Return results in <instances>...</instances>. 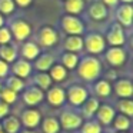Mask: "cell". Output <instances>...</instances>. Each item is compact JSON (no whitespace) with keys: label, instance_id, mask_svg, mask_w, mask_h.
Returning <instances> with one entry per match:
<instances>
[{"label":"cell","instance_id":"obj_1","mask_svg":"<svg viewBox=\"0 0 133 133\" xmlns=\"http://www.w3.org/2000/svg\"><path fill=\"white\" fill-rule=\"evenodd\" d=\"M79 76L86 82H95L102 73V63L95 56H86L79 62Z\"/></svg>","mask_w":133,"mask_h":133},{"label":"cell","instance_id":"obj_2","mask_svg":"<svg viewBox=\"0 0 133 133\" xmlns=\"http://www.w3.org/2000/svg\"><path fill=\"white\" fill-rule=\"evenodd\" d=\"M62 29L69 36H82L84 33V24L77 16L64 15L62 17Z\"/></svg>","mask_w":133,"mask_h":133},{"label":"cell","instance_id":"obj_3","mask_svg":"<svg viewBox=\"0 0 133 133\" xmlns=\"http://www.w3.org/2000/svg\"><path fill=\"white\" fill-rule=\"evenodd\" d=\"M83 47L90 55H99L106 49V40L99 33H89L86 39H83Z\"/></svg>","mask_w":133,"mask_h":133},{"label":"cell","instance_id":"obj_4","mask_svg":"<svg viewBox=\"0 0 133 133\" xmlns=\"http://www.w3.org/2000/svg\"><path fill=\"white\" fill-rule=\"evenodd\" d=\"M87 97H89V92L82 84H72L66 90V99L73 106H82Z\"/></svg>","mask_w":133,"mask_h":133},{"label":"cell","instance_id":"obj_5","mask_svg":"<svg viewBox=\"0 0 133 133\" xmlns=\"http://www.w3.org/2000/svg\"><path fill=\"white\" fill-rule=\"evenodd\" d=\"M104 40H106V43L110 44V47H122L124 44V42H126L123 27L119 23H113L112 26H110Z\"/></svg>","mask_w":133,"mask_h":133},{"label":"cell","instance_id":"obj_6","mask_svg":"<svg viewBox=\"0 0 133 133\" xmlns=\"http://www.w3.org/2000/svg\"><path fill=\"white\" fill-rule=\"evenodd\" d=\"M59 123H60V127H63L66 130H75L83 124V117L80 115H77L76 112L66 110V112L62 113Z\"/></svg>","mask_w":133,"mask_h":133},{"label":"cell","instance_id":"obj_7","mask_svg":"<svg viewBox=\"0 0 133 133\" xmlns=\"http://www.w3.org/2000/svg\"><path fill=\"white\" fill-rule=\"evenodd\" d=\"M10 32H12V36L16 37V40L23 42V40H26V39L30 36V33H32V27H30V24L27 23V22L19 19V20H15L12 23V26H10Z\"/></svg>","mask_w":133,"mask_h":133},{"label":"cell","instance_id":"obj_8","mask_svg":"<svg viewBox=\"0 0 133 133\" xmlns=\"http://www.w3.org/2000/svg\"><path fill=\"white\" fill-rule=\"evenodd\" d=\"M126 50L123 47H110L106 52V60L110 66L113 67H119L123 66L126 62Z\"/></svg>","mask_w":133,"mask_h":133},{"label":"cell","instance_id":"obj_9","mask_svg":"<svg viewBox=\"0 0 133 133\" xmlns=\"http://www.w3.org/2000/svg\"><path fill=\"white\" fill-rule=\"evenodd\" d=\"M42 122V113L39 112L37 109H26L23 113H22V122L20 123L23 124L24 127L27 129H35Z\"/></svg>","mask_w":133,"mask_h":133},{"label":"cell","instance_id":"obj_10","mask_svg":"<svg viewBox=\"0 0 133 133\" xmlns=\"http://www.w3.org/2000/svg\"><path fill=\"white\" fill-rule=\"evenodd\" d=\"M96 117H97V123L103 124V126H109V124H112L113 119H115L116 116V110L115 107H112L110 104H100L97 109V112H96Z\"/></svg>","mask_w":133,"mask_h":133},{"label":"cell","instance_id":"obj_11","mask_svg":"<svg viewBox=\"0 0 133 133\" xmlns=\"http://www.w3.org/2000/svg\"><path fill=\"white\" fill-rule=\"evenodd\" d=\"M59 40V35L53 27L50 26H43L40 29V33H39V42L43 47H52L57 43Z\"/></svg>","mask_w":133,"mask_h":133},{"label":"cell","instance_id":"obj_12","mask_svg":"<svg viewBox=\"0 0 133 133\" xmlns=\"http://www.w3.org/2000/svg\"><path fill=\"white\" fill-rule=\"evenodd\" d=\"M46 99L49 102V104H52L55 107H59L66 102V90L59 86L50 87L46 93Z\"/></svg>","mask_w":133,"mask_h":133},{"label":"cell","instance_id":"obj_13","mask_svg":"<svg viewBox=\"0 0 133 133\" xmlns=\"http://www.w3.org/2000/svg\"><path fill=\"white\" fill-rule=\"evenodd\" d=\"M43 97H44V92L42 89H39L37 86L29 87L23 93V102L27 106H36L43 100Z\"/></svg>","mask_w":133,"mask_h":133},{"label":"cell","instance_id":"obj_14","mask_svg":"<svg viewBox=\"0 0 133 133\" xmlns=\"http://www.w3.org/2000/svg\"><path fill=\"white\" fill-rule=\"evenodd\" d=\"M132 15H133V9L132 4H123L117 9L116 12V19H117V23L122 27H130L132 26Z\"/></svg>","mask_w":133,"mask_h":133},{"label":"cell","instance_id":"obj_15","mask_svg":"<svg viewBox=\"0 0 133 133\" xmlns=\"http://www.w3.org/2000/svg\"><path fill=\"white\" fill-rule=\"evenodd\" d=\"M115 92L122 99H130L133 95V84L129 79H119L115 83Z\"/></svg>","mask_w":133,"mask_h":133},{"label":"cell","instance_id":"obj_16","mask_svg":"<svg viewBox=\"0 0 133 133\" xmlns=\"http://www.w3.org/2000/svg\"><path fill=\"white\" fill-rule=\"evenodd\" d=\"M12 70L15 73V76H17L20 79H26V77H29L30 72H32V64H30V62L24 60V59H20V60L15 62Z\"/></svg>","mask_w":133,"mask_h":133},{"label":"cell","instance_id":"obj_17","mask_svg":"<svg viewBox=\"0 0 133 133\" xmlns=\"http://www.w3.org/2000/svg\"><path fill=\"white\" fill-rule=\"evenodd\" d=\"M107 7L104 6L103 3L100 2H96L93 3L92 6L89 7V16L92 17V20L95 22H100V20H104L107 17Z\"/></svg>","mask_w":133,"mask_h":133},{"label":"cell","instance_id":"obj_18","mask_svg":"<svg viewBox=\"0 0 133 133\" xmlns=\"http://www.w3.org/2000/svg\"><path fill=\"white\" fill-rule=\"evenodd\" d=\"M53 64H55V56L50 55V53L39 55L37 59H36V62H35V67L39 72H47Z\"/></svg>","mask_w":133,"mask_h":133},{"label":"cell","instance_id":"obj_19","mask_svg":"<svg viewBox=\"0 0 133 133\" xmlns=\"http://www.w3.org/2000/svg\"><path fill=\"white\" fill-rule=\"evenodd\" d=\"M39 55H40V47L33 42H27L22 46V56L24 57V60L27 62L36 60Z\"/></svg>","mask_w":133,"mask_h":133},{"label":"cell","instance_id":"obj_20","mask_svg":"<svg viewBox=\"0 0 133 133\" xmlns=\"http://www.w3.org/2000/svg\"><path fill=\"white\" fill-rule=\"evenodd\" d=\"M63 47L70 53L80 52L83 49V39H82V36H67L64 39Z\"/></svg>","mask_w":133,"mask_h":133},{"label":"cell","instance_id":"obj_21","mask_svg":"<svg viewBox=\"0 0 133 133\" xmlns=\"http://www.w3.org/2000/svg\"><path fill=\"white\" fill-rule=\"evenodd\" d=\"M20 124V119H17L16 116H6L2 123V130L4 133H19Z\"/></svg>","mask_w":133,"mask_h":133},{"label":"cell","instance_id":"obj_22","mask_svg":"<svg viewBox=\"0 0 133 133\" xmlns=\"http://www.w3.org/2000/svg\"><path fill=\"white\" fill-rule=\"evenodd\" d=\"M0 59L3 62L9 63H15L17 60V50L15 49V46L12 44H6V46L0 47Z\"/></svg>","mask_w":133,"mask_h":133},{"label":"cell","instance_id":"obj_23","mask_svg":"<svg viewBox=\"0 0 133 133\" xmlns=\"http://www.w3.org/2000/svg\"><path fill=\"white\" fill-rule=\"evenodd\" d=\"M99 106H100L99 99L87 97L86 100H84V103L82 104V107H83V115L86 116V117H93V116L96 115V112H97Z\"/></svg>","mask_w":133,"mask_h":133},{"label":"cell","instance_id":"obj_24","mask_svg":"<svg viewBox=\"0 0 133 133\" xmlns=\"http://www.w3.org/2000/svg\"><path fill=\"white\" fill-rule=\"evenodd\" d=\"M64 10L72 16H77L84 10L83 0H64Z\"/></svg>","mask_w":133,"mask_h":133},{"label":"cell","instance_id":"obj_25","mask_svg":"<svg viewBox=\"0 0 133 133\" xmlns=\"http://www.w3.org/2000/svg\"><path fill=\"white\" fill-rule=\"evenodd\" d=\"M42 129H43L44 133H59L60 132V123L56 117L53 116H49V117L43 119V123H42Z\"/></svg>","mask_w":133,"mask_h":133},{"label":"cell","instance_id":"obj_26","mask_svg":"<svg viewBox=\"0 0 133 133\" xmlns=\"http://www.w3.org/2000/svg\"><path fill=\"white\" fill-rule=\"evenodd\" d=\"M95 93L99 97H109L112 93V84L109 83V80H97L95 84Z\"/></svg>","mask_w":133,"mask_h":133},{"label":"cell","instance_id":"obj_27","mask_svg":"<svg viewBox=\"0 0 133 133\" xmlns=\"http://www.w3.org/2000/svg\"><path fill=\"white\" fill-rule=\"evenodd\" d=\"M49 76L52 79V82H63L64 79L67 77V70L64 69L62 64H53L52 67L49 69Z\"/></svg>","mask_w":133,"mask_h":133},{"label":"cell","instance_id":"obj_28","mask_svg":"<svg viewBox=\"0 0 133 133\" xmlns=\"http://www.w3.org/2000/svg\"><path fill=\"white\" fill-rule=\"evenodd\" d=\"M35 83L39 89H42L44 92V90H49L50 87H52V79H50L49 73L39 72L37 75L35 76Z\"/></svg>","mask_w":133,"mask_h":133},{"label":"cell","instance_id":"obj_29","mask_svg":"<svg viewBox=\"0 0 133 133\" xmlns=\"http://www.w3.org/2000/svg\"><path fill=\"white\" fill-rule=\"evenodd\" d=\"M79 64V56L76 55V53H64L63 56H62V66L64 67L66 70H73L76 69Z\"/></svg>","mask_w":133,"mask_h":133},{"label":"cell","instance_id":"obj_30","mask_svg":"<svg viewBox=\"0 0 133 133\" xmlns=\"http://www.w3.org/2000/svg\"><path fill=\"white\" fill-rule=\"evenodd\" d=\"M6 87L16 93H20L22 90H24L26 83H24L23 79L17 77V76H10V77L6 79Z\"/></svg>","mask_w":133,"mask_h":133},{"label":"cell","instance_id":"obj_31","mask_svg":"<svg viewBox=\"0 0 133 133\" xmlns=\"http://www.w3.org/2000/svg\"><path fill=\"white\" fill-rule=\"evenodd\" d=\"M113 126L117 132H127L130 129V117L124 115H117L113 119Z\"/></svg>","mask_w":133,"mask_h":133},{"label":"cell","instance_id":"obj_32","mask_svg":"<svg viewBox=\"0 0 133 133\" xmlns=\"http://www.w3.org/2000/svg\"><path fill=\"white\" fill-rule=\"evenodd\" d=\"M117 109L120 112V115H124L127 117H132L133 115V103L130 99H122L117 103Z\"/></svg>","mask_w":133,"mask_h":133},{"label":"cell","instance_id":"obj_33","mask_svg":"<svg viewBox=\"0 0 133 133\" xmlns=\"http://www.w3.org/2000/svg\"><path fill=\"white\" fill-rule=\"evenodd\" d=\"M0 100L6 104H13L17 100V93L7 89V87H3V89L0 90Z\"/></svg>","mask_w":133,"mask_h":133},{"label":"cell","instance_id":"obj_34","mask_svg":"<svg viewBox=\"0 0 133 133\" xmlns=\"http://www.w3.org/2000/svg\"><path fill=\"white\" fill-rule=\"evenodd\" d=\"M82 133H102V126L96 120H89L82 124Z\"/></svg>","mask_w":133,"mask_h":133},{"label":"cell","instance_id":"obj_35","mask_svg":"<svg viewBox=\"0 0 133 133\" xmlns=\"http://www.w3.org/2000/svg\"><path fill=\"white\" fill-rule=\"evenodd\" d=\"M16 9L13 0H0V15H12Z\"/></svg>","mask_w":133,"mask_h":133},{"label":"cell","instance_id":"obj_36","mask_svg":"<svg viewBox=\"0 0 133 133\" xmlns=\"http://www.w3.org/2000/svg\"><path fill=\"white\" fill-rule=\"evenodd\" d=\"M12 42V32L9 27H0V46H6L10 44Z\"/></svg>","mask_w":133,"mask_h":133},{"label":"cell","instance_id":"obj_37","mask_svg":"<svg viewBox=\"0 0 133 133\" xmlns=\"http://www.w3.org/2000/svg\"><path fill=\"white\" fill-rule=\"evenodd\" d=\"M9 70H10V66L0 59V79H6L7 75H9Z\"/></svg>","mask_w":133,"mask_h":133},{"label":"cell","instance_id":"obj_38","mask_svg":"<svg viewBox=\"0 0 133 133\" xmlns=\"http://www.w3.org/2000/svg\"><path fill=\"white\" fill-rule=\"evenodd\" d=\"M7 115H9V104L0 100V119H4Z\"/></svg>","mask_w":133,"mask_h":133},{"label":"cell","instance_id":"obj_39","mask_svg":"<svg viewBox=\"0 0 133 133\" xmlns=\"http://www.w3.org/2000/svg\"><path fill=\"white\" fill-rule=\"evenodd\" d=\"M13 2H15V4H17V6H20V7H27V6L32 4L33 0H13Z\"/></svg>","mask_w":133,"mask_h":133},{"label":"cell","instance_id":"obj_40","mask_svg":"<svg viewBox=\"0 0 133 133\" xmlns=\"http://www.w3.org/2000/svg\"><path fill=\"white\" fill-rule=\"evenodd\" d=\"M117 2L119 0H103V4L104 6H116V4H117Z\"/></svg>","mask_w":133,"mask_h":133},{"label":"cell","instance_id":"obj_41","mask_svg":"<svg viewBox=\"0 0 133 133\" xmlns=\"http://www.w3.org/2000/svg\"><path fill=\"white\" fill-rule=\"evenodd\" d=\"M4 26V19H3V16L0 15V27H3Z\"/></svg>","mask_w":133,"mask_h":133},{"label":"cell","instance_id":"obj_42","mask_svg":"<svg viewBox=\"0 0 133 133\" xmlns=\"http://www.w3.org/2000/svg\"><path fill=\"white\" fill-rule=\"evenodd\" d=\"M120 2H122L123 4H132V2H133V0H120Z\"/></svg>","mask_w":133,"mask_h":133},{"label":"cell","instance_id":"obj_43","mask_svg":"<svg viewBox=\"0 0 133 133\" xmlns=\"http://www.w3.org/2000/svg\"><path fill=\"white\" fill-rule=\"evenodd\" d=\"M22 133H36V132H33V130H30V129H26V130H23Z\"/></svg>","mask_w":133,"mask_h":133},{"label":"cell","instance_id":"obj_44","mask_svg":"<svg viewBox=\"0 0 133 133\" xmlns=\"http://www.w3.org/2000/svg\"><path fill=\"white\" fill-rule=\"evenodd\" d=\"M2 89H3V86H2V82H0V90H2Z\"/></svg>","mask_w":133,"mask_h":133},{"label":"cell","instance_id":"obj_45","mask_svg":"<svg viewBox=\"0 0 133 133\" xmlns=\"http://www.w3.org/2000/svg\"><path fill=\"white\" fill-rule=\"evenodd\" d=\"M0 132H2V124H0Z\"/></svg>","mask_w":133,"mask_h":133},{"label":"cell","instance_id":"obj_46","mask_svg":"<svg viewBox=\"0 0 133 133\" xmlns=\"http://www.w3.org/2000/svg\"><path fill=\"white\" fill-rule=\"evenodd\" d=\"M120 133H127V132H120Z\"/></svg>","mask_w":133,"mask_h":133},{"label":"cell","instance_id":"obj_47","mask_svg":"<svg viewBox=\"0 0 133 133\" xmlns=\"http://www.w3.org/2000/svg\"><path fill=\"white\" fill-rule=\"evenodd\" d=\"M0 133H4V132H3V130H2V132H0Z\"/></svg>","mask_w":133,"mask_h":133}]
</instances>
